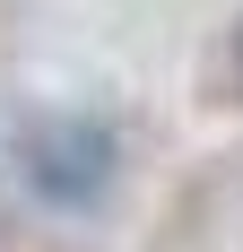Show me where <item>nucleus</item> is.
Returning a JSON list of instances; mask_svg holds the SVG:
<instances>
[{"mask_svg":"<svg viewBox=\"0 0 243 252\" xmlns=\"http://www.w3.org/2000/svg\"><path fill=\"white\" fill-rule=\"evenodd\" d=\"M26 183L52 191V200H96L104 174H113V130L104 122H26L18 130Z\"/></svg>","mask_w":243,"mask_h":252,"instance_id":"f257e3e1","label":"nucleus"}]
</instances>
